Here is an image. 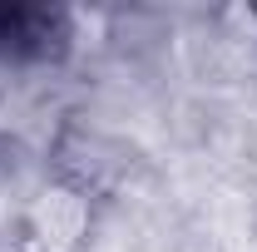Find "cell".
<instances>
[{
	"label": "cell",
	"mask_w": 257,
	"mask_h": 252,
	"mask_svg": "<svg viewBox=\"0 0 257 252\" xmlns=\"http://www.w3.org/2000/svg\"><path fill=\"white\" fill-rule=\"evenodd\" d=\"M94 213L99 203L89 193L45 173V183H35L10 213V252H89Z\"/></svg>",
	"instance_id": "6da1fadb"
}]
</instances>
